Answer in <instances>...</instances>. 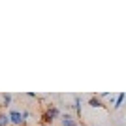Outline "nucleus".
I'll return each mask as SVG.
<instances>
[{
  "mask_svg": "<svg viewBox=\"0 0 126 126\" xmlns=\"http://www.w3.org/2000/svg\"><path fill=\"white\" fill-rule=\"evenodd\" d=\"M8 117H10V124H13V126H21L23 122L26 121L25 115H23V111H19V109H10Z\"/></svg>",
  "mask_w": 126,
  "mask_h": 126,
  "instance_id": "1",
  "label": "nucleus"
},
{
  "mask_svg": "<svg viewBox=\"0 0 126 126\" xmlns=\"http://www.w3.org/2000/svg\"><path fill=\"white\" fill-rule=\"evenodd\" d=\"M58 115H60V111H58L57 105H49L47 109H45V113L42 115V121H43V122H53Z\"/></svg>",
  "mask_w": 126,
  "mask_h": 126,
  "instance_id": "2",
  "label": "nucleus"
},
{
  "mask_svg": "<svg viewBox=\"0 0 126 126\" xmlns=\"http://www.w3.org/2000/svg\"><path fill=\"white\" fill-rule=\"evenodd\" d=\"M60 121H62V126H77V122H75V119L72 115H62Z\"/></svg>",
  "mask_w": 126,
  "mask_h": 126,
  "instance_id": "3",
  "label": "nucleus"
},
{
  "mask_svg": "<svg viewBox=\"0 0 126 126\" xmlns=\"http://www.w3.org/2000/svg\"><path fill=\"white\" fill-rule=\"evenodd\" d=\"M81 105H83V102H81V98H75L74 100V107H75V113H77V117H81Z\"/></svg>",
  "mask_w": 126,
  "mask_h": 126,
  "instance_id": "4",
  "label": "nucleus"
},
{
  "mask_svg": "<svg viewBox=\"0 0 126 126\" xmlns=\"http://www.w3.org/2000/svg\"><path fill=\"white\" fill-rule=\"evenodd\" d=\"M126 102V94H119L115 100V109H119V107H122V104Z\"/></svg>",
  "mask_w": 126,
  "mask_h": 126,
  "instance_id": "5",
  "label": "nucleus"
},
{
  "mask_svg": "<svg viewBox=\"0 0 126 126\" xmlns=\"http://www.w3.org/2000/svg\"><path fill=\"white\" fill-rule=\"evenodd\" d=\"M89 105L96 109V107H102V102H100V98H96V96H92V98L89 100Z\"/></svg>",
  "mask_w": 126,
  "mask_h": 126,
  "instance_id": "6",
  "label": "nucleus"
},
{
  "mask_svg": "<svg viewBox=\"0 0 126 126\" xmlns=\"http://www.w3.org/2000/svg\"><path fill=\"white\" fill-rule=\"evenodd\" d=\"M0 126H10V117H8V113H0Z\"/></svg>",
  "mask_w": 126,
  "mask_h": 126,
  "instance_id": "7",
  "label": "nucleus"
},
{
  "mask_svg": "<svg viewBox=\"0 0 126 126\" xmlns=\"http://www.w3.org/2000/svg\"><path fill=\"white\" fill-rule=\"evenodd\" d=\"M11 100H13V96H11V94H4V96H2V105L8 107V105L11 104Z\"/></svg>",
  "mask_w": 126,
  "mask_h": 126,
  "instance_id": "8",
  "label": "nucleus"
}]
</instances>
